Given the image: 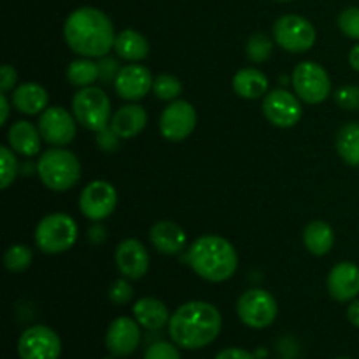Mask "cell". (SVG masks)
Instances as JSON below:
<instances>
[{
    "mask_svg": "<svg viewBox=\"0 0 359 359\" xmlns=\"http://www.w3.org/2000/svg\"><path fill=\"white\" fill-rule=\"evenodd\" d=\"M67 46L83 58H102L114 48L111 18L97 7H79L69 14L63 27Z\"/></svg>",
    "mask_w": 359,
    "mask_h": 359,
    "instance_id": "6da1fadb",
    "label": "cell"
},
{
    "mask_svg": "<svg viewBox=\"0 0 359 359\" xmlns=\"http://www.w3.org/2000/svg\"><path fill=\"white\" fill-rule=\"evenodd\" d=\"M223 328L221 312L209 302H186L168 321V335L177 347L186 351L203 349L219 337Z\"/></svg>",
    "mask_w": 359,
    "mask_h": 359,
    "instance_id": "7a4b0ae2",
    "label": "cell"
},
{
    "mask_svg": "<svg viewBox=\"0 0 359 359\" xmlns=\"http://www.w3.org/2000/svg\"><path fill=\"white\" fill-rule=\"evenodd\" d=\"M184 262L207 283L219 284L231 279L238 269L233 245L219 235H202L186 251Z\"/></svg>",
    "mask_w": 359,
    "mask_h": 359,
    "instance_id": "3957f363",
    "label": "cell"
},
{
    "mask_svg": "<svg viewBox=\"0 0 359 359\" xmlns=\"http://www.w3.org/2000/svg\"><path fill=\"white\" fill-rule=\"evenodd\" d=\"M37 175L51 191H69L81 179V161L65 147H51L39 156Z\"/></svg>",
    "mask_w": 359,
    "mask_h": 359,
    "instance_id": "277c9868",
    "label": "cell"
},
{
    "mask_svg": "<svg viewBox=\"0 0 359 359\" xmlns=\"http://www.w3.org/2000/svg\"><path fill=\"white\" fill-rule=\"evenodd\" d=\"M79 228L74 217L63 212H53L42 217L35 228V245L44 255H62L76 244Z\"/></svg>",
    "mask_w": 359,
    "mask_h": 359,
    "instance_id": "5b68a950",
    "label": "cell"
},
{
    "mask_svg": "<svg viewBox=\"0 0 359 359\" xmlns=\"http://www.w3.org/2000/svg\"><path fill=\"white\" fill-rule=\"evenodd\" d=\"M72 114L83 128L100 132L111 125V98L98 86L81 88L72 98Z\"/></svg>",
    "mask_w": 359,
    "mask_h": 359,
    "instance_id": "8992f818",
    "label": "cell"
},
{
    "mask_svg": "<svg viewBox=\"0 0 359 359\" xmlns=\"http://www.w3.org/2000/svg\"><path fill=\"white\" fill-rule=\"evenodd\" d=\"M237 314L249 328L263 330L273 325L279 314V305L272 293L262 287H251L237 300Z\"/></svg>",
    "mask_w": 359,
    "mask_h": 359,
    "instance_id": "52a82bcc",
    "label": "cell"
},
{
    "mask_svg": "<svg viewBox=\"0 0 359 359\" xmlns=\"http://www.w3.org/2000/svg\"><path fill=\"white\" fill-rule=\"evenodd\" d=\"M291 84L294 93L305 104H321L332 95V79L328 72L316 62H302L294 67Z\"/></svg>",
    "mask_w": 359,
    "mask_h": 359,
    "instance_id": "ba28073f",
    "label": "cell"
},
{
    "mask_svg": "<svg viewBox=\"0 0 359 359\" xmlns=\"http://www.w3.org/2000/svg\"><path fill=\"white\" fill-rule=\"evenodd\" d=\"M272 34L277 44L287 53H305L316 44L314 25L298 14H284L277 18Z\"/></svg>",
    "mask_w": 359,
    "mask_h": 359,
    "instance_id": "9c48e42d",
    "label": "cell"
},
{
    "mask_svg": "<svg viewBox=\"0 0 359 359\" xmlns=\"http://www.w3.org/2000/svg\"><path fill=\"white\" fill-rule=\"evenodd\" d=\"M118 205V193L111 182L97 179L84 186L79 195V210L86 219L104 221L111 216Z\"/></svg>",
    "mask_w": 359,
    "mask_h": 359,
    "instance_id": "30bf717a",
    "label": "cell"
},
{
    "mask_svg": "<svg viewBox=\"0 0 359 359\" xmlns=\"http://www.w3.org/2000/svg\"><path fill=\"white\" fill-rule=\"evenodd\" d=\"M18 354L21 359H58L62 340L49 326H30L18 340Z\"/></svg>",
    "mask_w": 359,
    "mask_h": 359,
    "instance_id": "8fae6325",
    "label": "cell"
},
{
    "mask_svg": "<svg viewBox=\"0 0 359 359\" xmlns=\"http://www.w3.org/2000/svg\"><path fill=\"white\" fill-rule=\"evenodd\" d=\"M263 116L277 128H293L302 119V102L297 93L277 88L263 97Z\"/></svg>",
    "mask_w": 359,
    "mask_h": 359,
    "instance_id": "7c38bea8",
    "label": "cell"
},
{
    "mask_svg": "<svg viewBox=\"0 0 359 359\" xmlns=\"http://www.w3.org/2000/svg\"><path fill=\"white\" fill-rule=\"evenodd\" d=\"M39 132L42 140L53 147H65L76 139L77 121L65 107H48L39 118Z\"/></svg>",
    "mask_w": 359,
    "mask_h": 359,
    "instance_id": "4fadbf2b",
    "label": "cell"
},
{
    "mask_svg": "<svg viewBox=\"0 0 359 359\" xmlns=\"http://www.w3.org/2000/svg\"><path fill=\"white\" fill-rule=\"evenodd\" d=\"M160 133L170 142H182L196 126V111L189 102L174 100L163 109L160 116Z\"/></svg>",
    "mask_w": 359,
    "mask_h": 359,
    "instance_id": "5bb4252c",
    "label": "cell"
},
{
    "mask_svg": "<svg viewBox=\"0 0 359 359\" xmlns=\"http://www.w3.org/2000/svg\"><path fill=\"white\" fill-rule=\"evenodd\" d=\"M140 346V325L135 318H116L109 325L107 335H105V347L112 356L125 358L130 356Z\"/></svg>",
    "mask_w": 359,
    "mask_h": 359,
    "instance_id": "9a60e30c",
    "label": "cell"
},
{
    "mask_svg": "<svg viewBox=\"0 0 359 359\" xmlns=\"http://www.w3.org/2000/svg\"><path fill=\"white\" fill-rule=\"evenodd\" d=\"M116 266L128 280H139L149 270V252L137 238H125L116 248Z\"/></svg>",
    "mask_w": 359,
    "mask_h": 359,
    "instance_id": "2e32d148",
    "label": "cell"
},
{
    "mask_svg": "<svg viewBox=\"0 0 359 359\" xmlns=\"http://www.w3.org/2000/svg\"><path fill=\"white\" fill-rule=\"evenodd\" d=\"M153 83L154 77L147 67L140 65V63H130V65L123 67L119 72L114 83V90L123 100L137 102L147 97L149 91H153Z\"/></svg>",
    "mask_w": 359,
    "mask_h": 359,
    "instance_id": "e0dca14e",
    "label": "cell"
},
{
    "mask_svg": "<svg viewBox=\"0 0 359 359\" xmlns=\"http://www.w3.org/2000/svg\"><path fill=\"white\" fill-rule=\"evenodd\" d=\"M326 287L333 300L340 304L356 300L359 294V266L353 262H340L330 270Z\"/></svg>",
    "mask_w": 359,
    "mask_h": 359,
    "instance_id": "ac0fdd59",
    "label": "cell"
},
{
    "mask_svg": "<svg viewBox=\"0 0 359 359\" xmlns=\"http://www.w3.org/2000/svg\"><path fill=\"white\" fill-rule=\"evenodd\" d=\"M149 241L158 252L174 256L186 249V231L175 221L161 219L151 226Z\"/></svg>",
    "mask_w": 359,
    "mask_h": 359,
    "instance_id": "d6986e66",
    "label": "cell"
},
{
    "mask_svg": "<svg viewBox=\"0 0 359 359\" xmlns=\"http://www.w3.org/2000/svg\"><path fill=\"white\" fill-rule=\"evenodd\" d=\"M7 144L14 153L21 154V156H35L42 146V135L39 132V126L30 121H25V119L13 123L7 130Z\"/></svg>",
    "mask_w": 359,
    "mask_h": 359,
    "instance_id": "ffe728a7",
    "label": "cell"
},
{
    "mask_svg": "<svg viewBox=\"0 0 359 359\" xmlns=\"http://www.w3.org/2000/svg\"><path fill=\"white\" fill-rule=\"evenodd\" d=\"M11 102H13V107L21 114L37 116L48 109L49 95L41 84L23 83L14 88L13 95H11Z\"/></svg>",
    "mask_w": 359,
    "mask_h": 359,
    "instance_id": "44dd1931",
    "label": "cell"
},
{
    "mask_svg": "<svg viewBox=\"0 0 359 359\" xmlns=\"http://www.w3.org/2000/svg\"><path fill=\"white\" fill-rule=\"evenodd\" d=\"M147 125V112L142 105L128 104L119 107L112 114L111 128L118 133L121 139H133L139 135Z\"/></svg>",
    "mask_w": 359,
    "mask_h": 359,
    "instance_id": "7402d4cb",
    "label": "cell"
},
{
    "mask_svg": "<svg viewBox=\"0 0 359 359\" xmlns=\"http://www.w3.org/2000/svg\"><path fill=\"white\" fill-rule=\"evenodd\" d=\"M133 318H135V321L142 328L151 330V332H158V330L167 326L168 321H170L167 305L153 297H144L135 302V305H133Z\"/></svg>",
    "mask_w": 359,
    "mask_h": 359,
    "instance_id": "603a6c76",
    "label": "cell"
},
{
    "mask_svg": "<svg viewBox=\"0 0 359 359\" xmlns=\"http://www.w3.org/2000/svg\"><path fill=\"white\" fill-rule=\"evenodd\" d=\"M231 86L241 98L258 100V98L265 97L266 91H269V77L259 69L248 67V69H242L235 74L233 79H231Z\"/></svg>",
    "mask_w": 359,
    "mask_h": 359,
    "instance_id": "cb8c5ba5",
    "label": "cell"
},
{
    "mask_svg": "<svg viewBox=\"0 0 359 359\" xmlns=\"http://www.w3.org/2000/svg\"><path fill=\"white\" fill-rule=\"evenodd\" d=\"M114 51L119 58L126 62H142L149 55V42L140 32L128 28L116 35Z\"/></svg>",
    "mask_w": 359,
    "mask_h": 359,
    "instance_id": "d4e9b609",
    "label": "cell"
},
{
    "mask_svg": "<svg viewBox=\"0 0 359 359\" xmlns=\"http://www.w3.org/2000/svg\"><path fill=\"white\" fill-rule=\"evenodd\" d=\"M304 245L311 255L326 256L335 245V231L326 221H312L304 230Z\"/></svg>",
    "mask_w": 359,
    "mask_h": 359,
    "instance_id": "484cf974",
    "label": "cell"
},
{
    "mask_svg": "<svg viewBox=\"0 0 359 359\" xmlns=\"http://www.w3.org/2000/svg\"><path fill=\"white\" fill-rule=\"evenodd\" d=\"M337 153L349 167H359V123H347L335 139Z\"/></svg>",
    "mask_w": 359,
    "mask_h": 359,
    "instance_id": "4316f807",
    "label": "cell"
},
{
    "mask_svg": "<svg viewBox=\"0 0 359 359\" xmlns=\"http://www.w3.org/2000/svg\"><path fill=\"white\" fill-rule=\"evenodd\" d=\"M67 79L74 86H93L95 81H98V62H95L93 58H83V56L74 60L67 67Z\"/></svg>",
    "mask_w": 359,
    "mask_h": 359,
    "instance_id": "83f0119b",
    "label": "cell"
},
{
    "mask_svg": "<svg viewBox=\"0 0 359 359\" xmlns=\"http://www.w3.org/2000/svg\"><path fill=\"white\" fill-rule=\"evenodd\" d=\"M273 42L263 32H256L245 42V56L252 63H263L272 56Z\"/></svg>",
    "mask_w": 359,
    "mask_h": 359,
    "instance_id": "f1b7e54d",
    "label": "cell"
},
{
    "mask_svg": "<svg viewBox=\"0 0 359 359\" xmlns=\"http://www.w3.org/2000/svg\"><path fill=\"white\" fill-rule=\"evenodd\" d=\"M32 258H34V255H32V249L28 245L14 244L4 255V266L13 273L25 272L32 265Z\"/></svg>",
    "mask_w": 359,
    "mask_h": 359,
    "instance_id": "f546056e",
    "label": "cell"
},
{
    "mask_svg": "<svg viewBox=\"0 0 359 359\" xmlns=\"http://www.w3.org/2000/svg\"><path fill=\"white\" fill-rule=\"evenodd\" d=\"M153 93L163 102H174L182 93V83L172 74H160L154 77Z\"/></svg>",
    "mask_w": 359,
    "mask_h": 359,
    "instance_id": "4dcf8cb0",
    "label": "cell"
},
{
    "mask_svg": "<svg viewBox=\"0 0 359 359\" xmlns=\"http://www.w3.org/2000/svg\"><path fill=\"white\" fill-rule=\"evenodd\" d=\"M0 168H2V175H0V188L7 189L18 177L21 165L18 163L16 153L11 149L9 146H0Z\"/></svg>",
    "mask_w": 359,
    "mask_h": 359,
    "instance_id": "1f68e13d",
    "label": "cell"
},
{
    "mask_svg": "<svg viewBox=\"0 0 359 359\" xmlns=\"http://www.w3.org/2000/svg\"><path fill=\"white\" fill-rule=\"evenodd\" d=\"M337 23H339L340 32L346 37L353 39V41H359V7H346L339 14Z\"/></svg>",
    "mask_w": 359,
    "mask_h": 359,
    "instance_id": "d6a6232c",
    "label": "cell"
},
{
    "mask_svg": "<svg viewBox=\"0 0 359 359\" xmlns=\"http://www.w3.org/2000/svg\"><path fill=\"white\" fill-rule=\"evenodd\" d=\"M333 100L344 111H359V86L347 84L333 93Z\"/></svg>",
    "mask_w": 359,
    "mask_h": 359,
    "instance_id": "836d02e7",
    "label": "cell"
},
{
    "mask_svg": "<svg viewBox=\"0 0 359 359\" xmlns=\"http://www.w3.org/2000/svg\"><path fill=\"white\" fill-rule=\"evenodd\" d=\"M123 67L119 65L118 58H112V56H102L98 58V81L102 84H112L118 79L119 72H121Z\"/></svg>",
    "mask_w": 359,
    "mask_h": 359,
    "instance_id": "e575fe53",
    "label": "cell"
},
{
    "mask_svg": "<svg viewBox=\"0 0 359 359\" xmlns=\"http://www.w3.org/2000/svg\"><path fill=\"white\" fill-rule=\"evenodd\" d=\"M144 359H181V353H179L177 346L174 342H154L147 347Z\"/></svg>",
    "mask_w": 359,
    "mask_h": 359,
    "instance_id": "d590c367",
    "label": "cell"
},
{
    "mask_svg": "<svg viewBox=\"0 0 359 359\" xmlns=\"http://www.w3.org/2000/svg\"><path fill=\"white\" fill-rule=\"evenodd\" d=\"M133 298V287L128 283V279L121 277V279L114 280L109 287V300L114 305H125Z\"/></svg>",
    "mask_w": 359,
    "mask_h": 359,
    "instance_id": "8d00e7d4",
    "label": "cell"
},
{
    "mask_svg": "<svg viewBox=\"0 0 359 359\" xmlns=\"http://www.w3.org/2000/svg\"><path fill=\"white\" fill-rule=\"evenodd\" d=\"M95 142H97V147L102 151V153L111 154L119 149V146H121V137H119L111 126H107V128L97 132V139H95Z\"/></svg>",
    "mask_w": 359,
    "mask_h": 359,
    "instance_id": "74e56055",
    "label": "cell"
},
{
    "mask_svg": "<svg viewBox=\"0 0 359 359\" xmlns=\"http://www.w3.org/2000/svg\"><path fill=\"white\" fill-rule=\"evenodd\" d=\"M18 83V72L14 67L4 65L2 70H0V91L2 93H7V91L14 90Z\"/></svg>",
    "mask_w": 359,
    "mask_h": 359,
    "instance_id": "f35d334b",
    "label": "cell"
},
{
    "mask_svg": "<svg viewBox=\"0 0 359 359\" xmlns=\"http://www.w3.org/2000/svg\"><path fill=\"white\" fill-rule=\"evenodd\" d=\"M214 359H256V358L245 349H238V347H228V349L219 351Z\"/></svg>",
    "mask_w": 359,
    "mask_h": 359,
    "instance_id": "ab89813d",
    "label": "cell"
},
{
    "mask_svg": "<svg viewBox=\"0 0 359 359\" xmlns=\"http://www.w3.org/2000/svg\"><path fill=\"white\" fill-rule=\"evenodd\" d=\"M105 237H107V230L102 226L100 221H98V223H95L93 226L88 230V238H90L91 244H102V242L105 241Z\"/></svg>",
    "mask_w": 359,
    "mask_h": 359,
    "instance_id": "60d3db41",
    "label": "cell"
},
{
    "mask_svg": "<svg viewBox=\"0 0 359 359\" xmlns=\"http://www.w3.org/2000/svg\"><path fill=\"white\" fill-rule=\"evenodd\" d=\"M347 319H349L351 325L359 330V300L351 302V305L347 307Z\"/></svg>",
    "mask_w": 359,
    "mask_h": 359,
    "instance_id": "b9f144b4",
    "label": "cell"
},
{
    "mask_svg": "<svg viewBox=\"0 0 359 359\" xmlns=\"http://www.w3.org/2000/svg\"><path fill=\"white\" fill-rule=\"evenodd\" d=\"M0 125H6L7 119H9V112H11V104L9 98H7V93L0 95Z\"/></svg>",
    "mask_w": 359,
    "mask_h": 359,
    "instance_id": "7bdbcfd3",
    "label": "cell"
},
{
    "mask_svg": "<svg viewBox=\"0 0 359 359\" xmlns=\"http://www.w3.org/2000/svg\"><path fill=\"white\" fill-rule=\"evenodd\" d=\"M349 63H351V67L356 70V72H359V41L353 46V49H351Z\"/></svg>",
    "mask_w": 359,
    "mask_h": 359,
    "instance_id": "ee69618b",
    "label": "cell"
},
{
    "mask_svg": "<svg viewBox=\"0 0 359 359\" xmlns=\"http://www.w3.org/2000/svg\"><path fill=\"white\" fill-rule=\"evenodd\" d=\"M277 2H293V0H277Z\"/></svg>",
    "mask_w": 359,
    "mask_h": 359,
    "instance_id": "f6af8a7d",
    "label": "cell"
},
{
    "mask_svg": "<svg viewBox=\"0 0 359 359\" xmlns=\"http://www.w3.org/2000/svg\"><path fill=\"white\" fill-rule=\"evenodd\" d=\"M337 359H349V358H337Z\"/></svg>",
    "mask_w": 359,
    "mask_h": 359,
    "instance_id": "bcb514c9",
    "label": "cell"
},
{
    "mask_svg": "<svg viewBox=\"0 0 359 359\" xmlns=\"http://www.w3.org/2000/svg\"><path fill=\"white\" fill-rule=\"evenodd\" d=\"M104 359H114V358H104Z\"/></svg>",
    "mask_w": 359,
    "mask_h": 359,
    "instance_id": "7dc6e473",
    "label": "cell"
}]
</instances>
